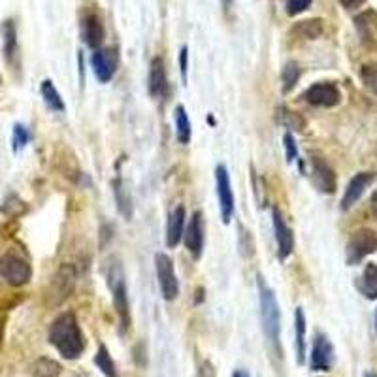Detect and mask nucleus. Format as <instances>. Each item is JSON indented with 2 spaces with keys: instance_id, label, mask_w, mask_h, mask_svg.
<instances>
[{
  "instance_id": "nucleus-1",
  "label": "nucleus",
  "mask_w": 377,
  "mask_h": 377,
  "mask_svg": "<svg viewBox=\"0 0 377 377\" xmlns=\"http://www.w3.org/2000/svg\"><path fill=\"white\" fill-rule=\"evenodd\" d=\"M50 343L59 351L62 359L76 360L83 355L85 338L81 334V328L74 313L66 311L51 322Z\"/></svg>"
},
{
  "instance_id": "nucleus-2",
  "label": "nucleus",
  "mask_w": 377,
  "mask_h": 377,
  "mask_svg": "<svg viewBox=\"0 0 377 377\" xmlns=\"http://www.w3.org/2000/svg\"><path fill=\"white\" fill-rule=\"evenodd\" d=\"M257 287H259V302H260V321H262V330H264L266 340L270 346L279 351V332H281V311H279L278 298L273 291L268 287L262 276L257 278Z\"/></svg>"
},
{
  "instance_id": "nucleus-3",
  "label": "nucleus",
  "mask_w": 377,
  "mask_h": 377,
  "mask_svg": "<svg viewBox=\"0 0 377 377\" xmlns=\"http://www.w3.org/2000/svg\"><path fill=\"white\" fill-rule=\"evenodd\" d=\"M0 273H2V278L6 279L10 285L21 287V285H27L31 281L32 270L25 257L13 253V251H8L0 259Z\"/></svg>"
},
{
  "instance_id": "nucleus-4",
  "label": "nucleus",
  "mask_w": 377,
  "mask_h": 377,
  "mask_svg": "<svg viewBox=\"0 0 377 377\" xmlns=\"http://www.w3.org/2000/svg\"><path fill=\"white\" fill-rule=\"evenodd\" d=\"M155 270H157V279L164 300H176L180 294V283L173 272V262L166 253L155 255Z\"/></svg>"
},
{
  "instance_id": "nucleus-5",
  "label": "nucleus",
  "mask_w": 377,
  "mask_h": 377,
  "mask_svg": "<svg viewBox=\"0 0 377 377\" xmlns=\"http://www.w3.org/2000/svg\"><path fill=\"white\" fill-rule=\"evenodd\" d=\"M377 251V234L370 229H360L347 241V262L359 264L360 260Z\"/></svg>"
},
{
  "instance_id": "nucleus-6",
  "label": "nucleus",
  "mask_w": 377,
  "mask_h": 377,
  "mask_svg": "<svg viewBox=\"0 0 377 377\" xmlns=\"http://www.w3.org/2000/svg\"><path fill=\"white\" fill-rule=\"evenodd\" d=\"M215 183L221 217H223V223L229 225L232 215H234V192H232V185H230L229 170L225 164H219L215 168Z\"/></svg>"
},
{
  "instance_id": "nucleus-7",
  "label": "nucleus",
  "mask_w": 377,
  "mask_h": 377,
  "mask_svg": "<svg viewBox=\"0 0 377 377\" xmlns=\"http://www.w3.org/2000/svg\"><path fill=\"white\" fill-rule=\"evenodd\" d=\"M304 100H306L308 104L317 106V108H334V106L340 104L341 93L334 83H330V81H319L315 85L306 89Z\"/></svg>"
},
{
  "instance_id": "nucleus-8",
  "label": "nucleus",
  "mask_w": 377,
  "mask_h": 377,
  "mask_svg": "<svg viewBox=\"0 0 377 377\" xmlns=\"http://www.w3.org/2000/svg\"><path fill=\"white\" fill-rule=\"evenodd\" d=\"M94 76L100 83H108L115 76L119 64V55L115 48H99L91 57Z\"/></svg>"
},
{
  "instance_id": "nucleus-9",
  "label": "nucleus",
  "mask_w": 377,
  "mask_h": 377,
  "mask_svg": "<svg viewBox=\"0 0 377 377\" xmlns=\"http://www.w3.org/2000/svg\"><path fill=\"white\" fill-rule=\"evenodd\" d=\"M112 292H113V308L119 317V328L121 334H125L130 328V306L129 294H127V285L123 281V276H112Z\"/></svg>"
},
{
  "instance_id": "nucleus-10",
  "label": "nucleus",
  "mask_w": 377,
  "mask_h": 377,
  "mask_svg": "<svg viewBox=\"0 0 377 377\" xmlns=\"http://www.w3.org/2000/svg\"><path fill=\"white\" fill-rule=\"evenodd\" d=\"M334 364V347L325 334H317L311 347L309 366L313 371H328Z\"/></svg>"
},
{
  "instance_id": "nucleus-11",
  "label": "nucleus",
  "mask_w": 377,
  "mask_h": 377,
  "mask_svg": "<svg viewBox=\"0 0 377 377\" xmlns=\"http://www.w3.org/2000/svg\"><path fill=\"white\" fill-rule=\"evenodd\" d=\"M204 219H202V213L200 211H194L189 219V225L185 227V232H183V240H185V246L189 249V253L194 257V259H200L202 255V249H204Z\"/></svg>"
},
{
  "instance_id": "nucleus-12",
  "label": "nucleus",
  "mask_w": 377,
  "mask_h": 377,
  "mask_svg": "<svg viewBox=\"0 0 377 377\" xmlns=\"http://www.w3.org/2000/svg\"><path fill=\"white\" fill-rule=\"evenodd\" d=\"M273 219V232H276V243H278V257L279 260H285L287 257H291L292 249H294V236L292 230L289 229V225L285 223L283 215L278 208L272 210Z\"/></svg>"
},
{
  "instance_id": "nucleus-13",
  "label": "nucleus",
  "mask_w": 377,
  "mask_h": 377,
  "mask_svg": "<svg viewBox=\"0 0 377 377\" xmlns=\"http://www.w3.org/2000/svg\"><path fill=\"white\" fill-rule=\"evenodd\" d=\"M376 181V173L374 172H360L357 173L349 185H347L346 192H343V198H341V210H351L353 206L357 204L360 200V197L364 194L366 189Z\"/></svg>"
},
{
  "instance_id": "nucleus-14",
  "label": "nucleus",
  "mask_w": 377,
  "mask_h": 377,
  "mask_svg": "<svg viewBox=\"0 0 377 377\" xmlns=\"http://www.w3.org/2000/svg\"><path fill=\"white\" fill-rule=\"evenodd\" d=\"M311 178L321 192L332 194L336 191V173L322 157H311Z\"/></svg>"
},
{
  "instance_id": "nucleus-15",
  "label": "nucleus",
  "mask_w": 377,
  "mask_h": 377,
  "mask_svg": "<svg viewBox=\"0 0 377 377\" xmlns=\"http://www.w3.org/2000/svg\"><path fill=\"white\" fill-rule=\"evenodd\" d=\"M149 93L155 99H162L168 93V78L166 69H164V61L162 57H153L151 64H149V80H148Z\"/></svg>"
},
{
  "instance_id": "nucleus-16",
  "label": "nucleus",
  "mask_w": 377,
  "mask_h": 377,
  "mask_svg": "<svg viewBox=\"0 0 377 377\" xmlns=\"http://www.w3.org/2000/svg\"><path fill=\"white\" fill-rule=\"evenodd\" d=\"M81 36L83 42L91 48V50H99L104 43V25H102V19L97 13H87L81 23Z\"/></svg>"
},
{
  "instance_id": "nucleus-17",
  "label": "nucleus",
  "mask_w": 377,
  "mask_h": 377,
  "mask_svg": "<svg viewBox=\"0 0 377 377\" xmlns=\"http://www.w3.org/2000/svg\"><path fill=\"white\" fill-rule=\"evenodd\" d=\"M185 219L187 213L183 206H178L176 210H172L170 219H168V229H166L168 248H176V246L181 241L183 232H185Z\"/></svg>"
},
{
  "instance_id": "nucleus-18",
  "label": "nucleus",
  "mask_w": 377,
  "mask_h": 377,
  "mask_svg": "<svg viewBox=\"0 0 377 377\" xmlns=\"http://www.w3.org/2000/svg\"><path fill=\"white\" fill-rule=\"evenodd\" d=\"M113 187V197H115V202H118V210L121 211V215L125 219H130L132 217V197H130V191L125 185V181L121 178H115L112 183Z\"/></svg>"
},
{
  "instance_id": "nucleus-19",
  "label": "nucleus",
  "mask_w": 377,
  "mask_h": 377,
  "mask_svg": "<svg viewBox=\"0 0 377 377\" xmlns=\"http://www.w3.org/2000/svg\"><path fill=\"white\" fill-rule=\"evenodd\" d=\"M294 347H297V360L298 364H304L306 360V315H304V309L297 308L294 311Z\"/></svg>"
},
{
  "instance_id": "nucleus-20",
  "label": "nucleus",
  "mask_w": 377,
  "mask_h": 377,
  "mask_svg": "<svg viewBox=\"0 0 377 377\" xmlns=\"http://www.w3.org/2000/svg\"><path fill=\"white\" fill-rule=\"evenodd\" d=\"M62 366L50 357H40L31 366L32 377H61Z\"/></svg>"
},
{
  "instance_id": "nucleus-21",
  "label": "nucleus",
  "mask_w": 377,
  "mask_h": 377,
  "mask_svg": "<svg viewBox=\"0 0 377 377\" xmlns=\"http://www.w3.org/2000/svg\"><path fill=\"white\" fill-rule=\"evenodd\" d=\"M2 38H4V55L8 62H13L17 55V31H15V23L12 19L4 21L2 25Z\"/></svg>"
},
{
  "instance_id": "nucleus-22",
  "label": "nucleus",
  "mask_w": 377,
  "mask_h": 377,
  "mask_svg": "<svg viewBox=\"0 0 377 377\" xmlns=\"http://www.w3.org/2000/svg\"><path fill=\"white\" fill-rule=\"evenodd\" d=\"M360 292L370 300H377V264H366L364 273L360 278Z\"/></svg>"
},
{
  "instance_id": "nucleus-23",
  "label": "nucleus",
  "mask_w": 377,
  "mask_h": 377,
  "mask_svg": "<svg viewBox=\"0 0 377 377\" xmlns=\"http://www.w3.org/2000/svg\"><path fill=\"white\" fill-rule=\"evenodd\" d=\"M322 21L321 19H308V21H300L298 25H294L292 32L297 36L304 38V40H317L322 34Z\"/></svg>"
},
{
  "instance_id": "nucleus-24",
  "label": "nucleus",
  "mask_w": 377,
  "mask_h": 377,
  "mask_svg": "<svg viewBox=\"0 0 377 377\" xmlns=\"http://www.w3.org/2000/svg\"><path fill=\"white\" fill-rule=\"evenodd\" d=\"M173 119H176V136H178L180 143L191 142V121L187 118V112L183 106L176 108Z\"/></svg>"
},
{
  "instance_id": "nucleus-25",
  "label": "nucleus",
  "mask_w": 377,
  "mask_h": 377,
  "mask_svg": "<svg viewBox=\"0 0 377 377\" xmlns=\"http://www.w3.org/2000/svg\"><path fill=\"white\" fill-rule=\"evenodd\" d=\"M40 91H42V99L48 104V108H51L53 112H64V102L61 99V93L57 91L55 85L50 80L42 81Z\"/></svg>"
},
{
  "instance_id": "nucleus-26",
  "label": "nucleus",
  "mask_w": 377,
  "mask_h": 377,
  "mask_svg": "<svg viewBox=\"0 0 377 377\" xmlns=\"http://www.w3.org/2000/svg\"><path fill=\"white\" fill-rule=\"evenodd\" d=\"M374 13H362L359 17L355 19V23H357V29H359L360 40L362 42H374L376 40V29H377V21H374Z\"/></svg>"
},
{
  "instance_id": "nucleus-27",
  "label": "nucleus",
  "mask_w": 377,
  "mask_h": 377,
  "mask_svg": "<svg viewBox=\"0 0 377 377\" xmlns=\"http://www.w3.org/2000/svg\"><path fill=\"white\" fill-rule=\"evenodd\" d=\"M94 364H97V368H99L106 377H119L118 366L113 362L112 355H110L106 346L99 347V351L94 355Z\"/></svg>"
},
{
  "instance_id": "nucleus-28",
  "label": "nucleus",
  "mask_w": 377,
  "mask_h": 377,
  "mask_svg": "<svg viewBox=\"0 0 377 377\" xmlns=\"http://www.w3.org/2000/svg\"><path fill=\"white\" fill-rule=\"evenodd\" d=\"M278 118H279V123L283 125L287 130H297V132H302V130L306 129V121H304L302 115L297 112H292V110H289V108H285V106H281V108L278 110Z\"/></svg>"
},
{
  "instance_id": "nucleus-29",
  "label": "nucleus",
  "mask_w": 377,
  "mask_h": 377,
  "mask_svg": "<svg viewBox=\"0 0 377 377\" xmlns=\"http://www.w3.org/2000/svg\"><path fill=\"white\" fill-rule=\"evenodd\" d=\"M298 80H300V66L298 62L289 61L281 70V87H283V93H291L292 89L297 87Z\"/></svg>"
},
{
  "instance_id": "nucleus-30",
  "label": "nucleus",
  "mask_w": 377,
  "mask_h": 377,
  "mask_svg": "<svg viewBox=\"0 0 377 377\" xmlns=\"http://www.w3.org/2000/svg\"><path fill=\"white\" fill-rule=\"evenodd\" d=\"M360 80L368 91L377 94V62H368L360 69Z\"/></svg>"
},
{
  "instance_id": "nucleus-31",
  "label": "nucleus",
  "mask_w": 377,
  "mask_h": 377,
  "mask_svg": "<svg viewBox=\"0 0 377 377\" xmlns=\"http://www.w3.org/2000/svg\"><path fill=\"white\" fill-rule=\"evenodd\" d=\"M309 6H311V0H287V4H285L287 13H289L291 17H294L298 13L306 12Z\"/></svg>"
},
{
  "instance_id": "nucleus-32",
  "label": "nucleus",
  "mask_w": 377,
  "mask_h": 377,
  "mask_svg": "<svg viewBox=\"0 0 377 377\" xmlns=\"http://www.w3.org/2000/svg\"><path fill=\"white\" fill-rule=\"evenodd\" d=\"M283 145H285V155H287V161L292 162L298 157V148L291 132H287L283 136Z\"/></svg>"
},
{
  "instance_id": "nucleus-33",
  "label": "nucleus",
  "mask_w": 377,
  "mask_h": 377,
  "mask_svg": "<svg viewBox=\"0 0 377 377\" xmlns=\"http://www.w3.org/2000/svg\"><path fill=\"white\" fill-rule=\"evenodd\" d=\"M27 142H29V132H27V129L25 127H21V125H15V129H13V148H25Z\"/></svg>"
},
{
  "instance_id": "nucleus-34",
  "label": "nucleus",
  "mask_w": 377,
  "mask_h": 377,
  "mask_svg": "<svg viewBox=\"0 0 377 377\" xmlns=\"http://www.w3.org/2000/svg\"><path fill=\"white\" fill-rule=\"evenodd\" d=\"M189 50H187V45H181L180 50V69H181V78H183V83L187 81V69H189Z\"/></svg>"
},
{
  "instance_id": "nucleus-35",
  "label": "nucleus",
  "mask_w": 377,
  "mask_h": 377,
  "mask_svg": "<svg viewBox=\"0 0 377 377\" xmlns=\"http://www.w3.org/2000/svg\"><path fill=\"white\" fill-rule=\"evenodd\" d=\"M198 377H215V368H213L210 360L202 362L200 370H198Z\"/></svg>"
},
{
  "instance_id": "nucleus-36",
  "label": "nucleus",
  "mask_w": 377,
  "mask_h": 377,
  "mask_svg": "<svg viewBox=\"0 0 377 377\" xmlns=\"http://www.w3.org/2000/svg\"><path fill=\"white\" fill-rule=\"evenodd\" d=\"M366 0H340V4L346 10H357V8H360L362 4H364Z\"/></svg>"
},
{
  "instance_id": "nucleus-37",
  "label": "nucleus",
  "mask_w": 377,
  "mask_h": 377,
  "mask_svg": "<svg viewBox=\"0 0 377 377\" xmlns=\"http://www.w3.org/2000/svg\"><path fill=\"white\" fill-rule=\"evenodd\" d=\"M370 208H371V213H374V217H376V219H377V191L374 192V197H371Z\"/></svg>"
},
{
  "instance_id": "nucleus-38",
  "label": "nucleus",
  "mask_w": 377,
  "mask_h": 377,
  "mask_svg": "<svg viewBox=\"0 0 377 377\" xmlns=\"http://www.w3.org/2000/svg\"><path fill=\"white\" fill-rule=\"evenodd\" d=\"M232 377H249L248 371H241V370H236L234 374H232Z\"/></svg>"
},
{
  "instance_id": "nucleus-39",
  "label": "nucleus",
  "mask_w": 377,
  "mask_h": 377,
  "mask_svg": "<svg viewBox=\"0 0 377 377\" xmlns=\"http://www.w3.org/2000/svg\"><path fill=\"white\" fill-rule=\"evenodd\" d=\"M364 377H377V376H376V374H366Z\"/></svg>"
},
{
  "instance_id": "nucleus-40",
  "label": "nucleus",
  "mask_w": 377,
  "mask_h": 377,
  "mask_svg": "<svg viewBox=\"0 0 377 377\" xmlns=\"http://www.w3.org/2000/svg\"><path fill=\"white\" fill-rule=\"evenodd\" d=\"M376 328H377V311H376Z\"/></svg>"
}]
</instances>
